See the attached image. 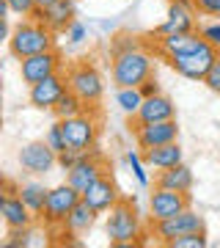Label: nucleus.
I'll list each match as a JSON object with an SVG mask.
<instances>
[{
  "label": "nucleus",
  "mask_w": 220,
  "mask_h": 248,
  "mask_svg": "<svg viewBox=\"0 0 220 248\" xmlns=\"http://www.w3.org/2000/svg\"><path fill=\"white\" fill-rule=\"evenodd\" d=\"M55 36L58 33L50 31L44 22L28 17V19H22L19 25L11 28V33H9L6 42H9L11 58L22 61V58H28V55L44 53V50H55Z\"/></svg>",
  "instance_id": "nucleus-1"
},
{
  "label": "nucleus",
  "mask_w": 220,
  "mask_h": 248,
  "mask_svg": "<svg viewBox=\"0 0 220 248\" xmlns=\"http://www.w3.org/2000/svg\"><path fill=\"white\" fill-rule=\"evenodd\" d=\"M149 75H154V58H151V53L143 50V47L118 53V55H113V61H110V80H113L116 89L141 86Z\"/></svg>",
  "instance_id": "nucleus-2"
},
{
  "label": "nucleus",
  "mask_w": 220,
  "mask_h": 248,
  "mask_svg": "<svg viewBox=\"0 0 220 248\" xmlns=\"http://www.w3.org/2000/svg\"><path fill=\"white\" fill-rule=\"evenodd\" d=\"M218 55H220V50H215V47L201 36L193 47H187V50H182V53L171 55L168 63H171V69H174L176 75H182V78H187V80H198V83H204L206 72L212 69V63L218 61Z\"/></svg>",
  "instance_id": "nucleus-3"
},
{
  "label": "nucleus",
  "mask_w": 220,
  "mask_h": 248,
  "mask_svg": "<svg viewBox=\"0 0 220 248\" xmlns=\"http://www.w3.org/2000/svg\"><path fill=\"white\" fill-rule=\"evenodd\" d=\"M105 232L113 246H132V243H138L143 226H141V215H138L135 202L121 196V202L116 204L113 210H110V215H107Z\"/></svg>",
  "instance_id": "nucleus-4"
},
{
  "label": "nucleus",
  "mask_w": 220,
  "mask_h": 248,
  "mask_svg": "<svg viewBox=\"0 0 220 248\" xmlns=\"http://www.w3.org/2000/svg\"><path fill=\"white\" fill-rule=\"evenodd\" d=\"M66 80H69V89L91 108H97L102 102V97H105V78H102V72L94 63L80 61L74 66H69Z\"/></svg>",
  "instance_id": "nucleus-5"
},
{
  "label": "nucleus",
  "mask_w": 220,
  "mask_h": 248,
  "mask_svg": "<svg viewBox=\"0 0 220 248\" xmlns=\"http://www.w3.org/2000/svg\"><path fill=\"white\" fill-rule=\"evenodd\" d=\"M63 130V138H66V146L77 152H88L97 146L99 138V119L97 113L88 108L80 116H72V119H58Z\"/></svg>",
  "instance_id": "nucleus-6"
},
{
  "label": "nucleus",
  "mask_w": 220,
  "mask_h": 248,
  "mask_svg": "<svg viewBox=\"0 0 220 248\" xmlns=\"http://www.w3.org/2000/svg\"><path fill=\"white\" fill-rule=\"evenodd\" d=\"M80 199H83V193L74 190L69 182L50 187V196H47V204H44V213L39 221H44V226H61L66 221V215L77 207Z\"/></svg>",
  "instance_id": "nucleus-7"
},
{
  "label": "nucleus",
  "mask_w": 220,
  "mask_h": 248,
  "mask_svg": "<svg viewBox=\"0 0 220 248\" xmlns=\"http://www.w3.org/2000/svg\"><path fill=\"white\" fill-rule=\"evenodd\" d=\"M17 163L30 177H47L58 166V155L47 146V141H30L22 143V149L17 152Z\"/></svg>",
  "instance_id": "nucleus-8"
},
{
  "label": "nucleus",
  "mask_w": 220,
  "mask_h": 248,
  "mask_svg": "<svg viewBox=\"0 0 220 248\" xmlns=\"http://www.w3.org/2000/svg\"><path fill=\"white\" fill-rule=\"evenodd\" d=\"M69 91V80H66V72H58V75H50V78L39 80L33 86H28V102L36 110H53L61 97Z\"/></svg>",
  "instance_id": "nucleus-9"
},
{
  "label": "nucleus",
  "mask_w": 220,
  "mask_h": 248,
  "mask_svg": "<svg viewBox=\"0 0 220 248\" xmlns=\"http://www.w3.org/2000/svg\"><path fill=\"white\" fill-rule=\"evenodd\" d=\"M190 232H206V226H204V218L195 213L193 207L182 210V213L174 215V218L154 221V229H151V234H154L160 243H165V246H168L171 240L182 237V234H190Z\"/></svg>",
  "instance_id": "nucleus-10"
},
{
  "label": "nucleus",
  "mask_w": 220,
  "mask_h": 248,
  "mask_svg": "<svg viewBox=\"0 0 220 248\" xmlns=\"http://www.w3.org/2000/svg\"><path fill=\"white\" fill-rule=\"evenodd\" d=\"M58 72H63V55L58 50H44V53L28 55L19 61V78L25 86H33V83L50 78V75H58Z\"/></svg>",
  "instance_id": "nucleus-11"
},
{
  "label": "nucleus",
  "mask_w": 220,
  "mask_h": 248,
  "mask_svg": "<svg viewBox=\"0 0 220 248\" xmlns=\"http://www.w3.org/2000/svg\"><path fill=\"white\" fill-rule=\"evenodd\" d=\"M63 174H66V182H69L74 190L86 193L102 174H107L105 171V155L99 152V146H94V149L86 152V157L80 160L77 166H72V169L63 171Z\"/></svg>",
  "instance_id": "nucleus-12"
},
{
  "label": "nucleus",
  "mask_w": 220,
  "mask_h": 248,
  "mask_svg": "<svg viewBox=\"0 0 220 248\" xmlns=\"http://www.w3.org/2000/svg\"><path fill=\"white\" fill-rule=\"evenodd\" d=\"M190 207V193H182V190H171V187H157L149 193V213H151V223L154 221H165V218H174L182 210Z\"/></svg>",
  "instance_id": "nucleus-13"
},
{
  "label": "nucleus",
  "mask_w": 220,
  "mask_h": 248,
  "mask_svg": "<svg viewBox=\"0 0 220 248\" xmlns=\"http://www.w3.org/2000/svg\"><path fill=\"white\" fill-rule=\"evenodd\" d=\"M33 19L44 22V25L55 31V33H66V28L77 19V0H55L50 6H39L33 11Z\"/></svg>",
  "instance_id": "nucleus-14"
},
{
  "label": "nucleus",
  "mask_w": 220,
  "mask_h": 248,
  "mask_svg": "<svg viewBox=\"0 0 220 248\" xmlns=\"http://www.w3.org/2000/svg\"><path fill=\"white\" fill-rule=\"evenodd\" d=\"M174 141H179V124H176V119L135 127V143L141 149H154V146H165V143H174Z\"/></svg>",
  "instance_id": "nucleus-15"
},
{
  "label": "nucleus",
  "mask_w": 220,
  "mask_h": 248,
  "mask_svg": "<svg viewBox=\"0 0 220 248\" xmlns=\"http://www.w3.org/2000/svg\"><path fill=\"white\" fill-rule=\"evenodd\" d=\"M83 202H88L99 215H102V213H110L116 204L121 202V193H118L113 177H110V174H102V177L83 193Z\"/></svg>",
  "instance_id": "nucleus-16"
},
{
  "label": "nucleus",
  "mask_w": 220,
  "mask_h": 248,
  "mask_svg": "<svg viewBox=\"0 0 220 248\" xmlns=\"http://www.w3.org/2000/svg\"><path fill=\"white\" fill-rule=\"evenodd\" d=\"M168 119H176V105H174V99L165 97V94L160 91V94H154V97L143 99V105H141V110H138V116L132 119V130H135V127H141V124L168 122Z\"/></svg>",
  "instance_id": "nucleus-17"
},
{
  "label": "nucleus",
  "mask_w": 220,
  "mask_h": 248,
  "mask_svg": "<svg viewBox=\"0 0 220 248\" xmlns=\"http://www.w3.org/2000/svg\"><path fill=\"white\" fill-rule=\"evenodd\" d=\"M195 31V11L179 6V3H168V14L162 25H157L154 36H174V33H193Z\"/></svg>",
  "instance_id": "nucleus-18"
},
{
  "label": "nucleus",
  "mask_w": 220,
  "mask_h": 248,
  "mask_svg": "<svg viewBox=\"0 0 220 248\" xmlns=\"http://www.w3.org/2000/svg\"><path fill=\"white\" fill-rule=\"evenodd\" d=\"M0 215L6 229H19V226H30L36 221V215L28 210V204L22 202L19 193H6L0 199Z\"/></svg>",
  "instance_id": "nucleus-19"
},
{
  "label": "nucleus",
  "mask_w": 220,
  "mask_h": 248,
  "mask_svg": "<svg viewBox=\"0 0 220 248\" xmlns=\"http://www.w3.org/2000/svg\"><path fill=\"white\" fill-rule=\"evenodd\" d=\"M143 160H146V166L154 169V171L174 169V166H179V163H185V149L179 146V141H174V143H165V146L143 149Z\"/></svg>",
  "instance_id": "nucleus-20"
},
{
  "label": "nucleus",
  "mask_w": 220,
  "mask_h": 248,
  "mask_svg": "<svg viewBox=\"0 0 220 248\" xmlns=\"http://www.w3.org/2000/svg\"><path fill=\"white\" fill-rule=\"evenodd\" d=\"M154 185H157V187H171V190H182V193H190L193 185H195L193 169H190L187 163H179V166H174V169H162V171H157Z\"/></svg>",
  "instance_id": "nucleus-21"
},
{
  "label": "nucleus",
  "mask_w": 220,
  "mask_h": 248,
  "mask_svg": "<svg viewBox=\"0 0 220 248\" xmlns=\"http://www.w3.org/2000/svg\"><path fill=\"white\" fill-rule=\"evenodd\" d=\"M97 215H99V213L94 210V207H91V204L80 199L77 207H74L69 215H66V221H63L61 226H63V232H66V234H86V232L94 229V223H97Z\"/></svg>",
  "instance_id": "nucleus-22"
},
{
  "label": "nucleus",
  "mask_w": 220,
  "mask_h": 248,
  "mask_svg": "<svg viewBox=\"0 0 220 248\" xmlns=\"http://www.w3.org/2000/svg\"><path fill=\"white\" fill-rule=\"evenodd\" d=\"M19 196H22V202L28 204V210L39 221L44 213V204H47V196H50V187L44 185V182H39V179H30V182H22L19 185Z\"/></svg>",
  "instance_id": "nucleus-23"
},
{
  "label": "nucleus",
  "mask_w": 220,
  "mask_h": 248,
  "mask_svg": "<svg viewBox=\"0 0 220 248\" xmlns=\"http://www.w3.org/2000/svg\"><path fill=\"white\" fill-rule=\"evenodd\" d=\"M201 39V33H174V36H157V50L165 58H171V55L182 53V50H187V47H193L195 42Z\"/></svg>",
  "instance_id": "nucleus-24"
},
{
  "label": "nucleus",
  "mask_w": 220,
  "mask_h": 248,
  "mask_svg": "<svg viewBox=\"0 0 220 248\" xmlns=\"http://www.w3.org/2000/svg\"><path fill=\"white\" fill-rule=\"evenodd\" d=\"M143 91L138 89V86H127V89H116V105H118V110L121 113H127L130 119H135L138 116V110H141L143 105Z\"/></svg>",
  "instance_id": "nucleus-25"
},
{
  "label": "nucleus",
  "mask_w": 220,
  "mask_h": 248,
  "mask_svg": "<svg viewBox=\"0 0 220 248\" xmlns=\"http://www.w3.org/2000/svg\"><path fill=\"white\" fill-rule=\"evenodd\" d=\"M88 108H91V105H86V102H83V99L69 89L61 97V102L53 108V116H55V119H72V116H80L83 110H88Z\"/></svg>",
  "instance_id": "nucleus-26"
},
{
  "label": "nucleus",
  "mask_w": 220,
  "mask_h": 248,
  "mask_svg": "<svg viewBox=\"0 0 220 248\" xmlns=\"http://www.w3.org/2000/svg\"><path fill=\"white\" fill-rule=\"evenodd\" d=\"M36 237V229H33V223L30 226H19V229H9V237H6V243L3 246L6 248H28V246H36L39 240Z\"/></svg>",
  "instance_id": "nucleus-27"
},
{
  "label": "nucleus",
  "mask_w": 220,
  "mask_h": 248,
  "mask_svg": "<svg viewBox=\"0 0 220 248\" xmlns=\"http://www.w3.org/2000/svg\"><path fill=\"white\" fill-rule=\"evenodd\" d=\"M127 166L132 169V177H135V182H138L141 187H149L151 185L149 171H146V160H143L141 152H135V149L127 152Z\"/></svg>",
  "instance_id": "nucleus-28"
},
{
  "label": "nucleus",
  "mask_w": 220,
  "mask_h": 248,
  "mask_svg": "<svg viewBox=\"0 0 220 248\" xmlns=\"http://www.w3.org/2000/svg\"><path fill=\"white\" fill-rule=\"evenodd\" d=\"M171 248H206L209 240H206V232H190V234H182L168 243Z\"/></svg>",
  "instance_id": "nucleus-29"
},
{
  "label": "nucleus",
  "mask_w": 220,
  "mask_h": 248,
  "mask_svg": "<svg viewBox=\"0 0 220 248\" xmlns=\"http://www.w3.org/2000/svg\"><path fill=\"white\" fill-rule=\"evenodd\" d=\"M44 141H47V146L55 152V155H61V152H66L69 146H66V138H63V130H61V122L55 119V124L44 133Z\"/></svg>",
  "instance_id": "nucleus-30"
},
{
  "label": "nucleus",
  "mask_w": 220,
  "mask_h": 248,
  "mask_svg": "<svg viewBox=\"0 0 220 248\" xmlns=\"http://www.w3.org/2000/svg\"><path fill=\"white\" fill-rule=\"evenodd\" d=\"M135 47H143L138 42V36H130V33H118L110 39V55H118V53H127V50H135Z\"/></svg>",
  "instance_id": "nucleus-31"
},
{
  "label": "nucleus",
  "mask_w": 220,
  "mask_h": 248,
  "mask_svg": "<svg viewBox=\"0 0 220 248\" xmlns=\"http://www.w3.org/2000/svg\"><path fill=\"white\" fill-rule=\"evenodd\" d=\"M6 6L17 17H33V11L39 9V0H6Z\"/></svg>",
  "instance_id": "nucleus-32"
},
{
  "label": "nucleus",
  "mask_w": 220,
  "mask_h": 248,
  "mask_svg": "<svg viewBox=\"0 0 220 248\" xmlns=\"http://www.w3.org/2000/svg\"><path fill=\"white\" fill-rule=\"evenodd\" d=\"M86 157V152H77V149H66L58 155V169L61 171H69L72 166H77L80 160Z\"/></svg>",
  "instance_id": "nucleus-33"
},
{
  "label": "nucleus",
  "mask_w": 220,
  "mask_h": 248,
  "mask_svg": "<svg viewBox=\"0 0 220 248\" xmlns=\"http://www.w3.org/2000/svg\"><path fill=\"white\" fill-rule=\"evenodd\" d=\"M86 36H88V28L83 25V22H77V19L66 28V42H69V45H83Z\"/></svg>",
  "instance_id": "nucleus-34"
},
{
  "label": "nucleus",
  "mask_w": 220,
  "mask_h": 248,
  "mask_svg": "<svg viewBox=\"0 0 220 248\" xmlns=\"http://www.w3.org/2000/svg\"><path fill=\"white\" fill-rule=\"evenodd\" d=\"M198 33H201L204 39L215 47V50H220V22H209V25H204Z\"/></svg>",
  "instance_id": "nucleus-35"
},
{
  "label": "nucleus",
  "mask_w": 220,
  "mask_h": 248,
  "mask_svg": "<svg viewBox=\"0 0 220 248\" xmlns=\"http://www.w3.org/2000/svg\"><path fill=\"white\" fill-rule=\"evenodd\" d=\"M204 83H206V89H209V91L220 94V55H218V61L212 63V69L206 72V78H204Z\"/></svg>",
  "instance_id": "nucleus-36"
},
{
  "label": "nucleus",
  "mask_w": 220,
  "mask_h": 248,
  "mask_svg": "<svg viewBox=\"0 0 220 248\" xmlns=\"http://www.w3.org/2000/svg\"><path fill=\"white\" fill-rule=\"evenodd\" d=\"M195 11L206 17H220V0H195Z\"/></svg>",
  "instance_id": "nucleus-37"
},
{
  "label": "nucleus",
  "mask_w": 220,
  "mask_h": 248,
  "mask_svg": "<svg viewBox=\"0 0 220 248\" xmlns=\"http://www.w3.org/2000/svg\"><path fill=\"white\" fill-rule=\"evenodd\" d=\"M138 89L143 91V97H154V94H160V80H157V75H149V78L143 80L141 86H138Z\"/></svg>",
  "instance_id": "nucleus-38"
},
{
  "label": "nucleus",
  "mask_w": 220,
  "mask_h": 248,
  "mask_svg": "<svg viewBox=\"0 0 220 248\" xmlns=\"http://www.w3.org/2000/svg\"><path fill=\"white\" fill-rule=\"evenodd\" d=\"M171 3H179V6H185V9L195 11V0H171Z\"/></svg>",
  "instance_id": "nucleus-39"
},
{
  "label": "nucleus",
  "mask_w": 220,
  "mask_h": 248,
  "mask_svg": "<svg viewBox=\"0 0 220 248\" xmlns=\"http://www.w3.org/2000/svg\"><path fill=\"white\" fill-rule=\"evenodd\" d=\"M50 3H55V0H39V6H42V9H44V6H50Z\"/></svg>",
  "instance_id": "nucleus-40"
}]
</instances>
